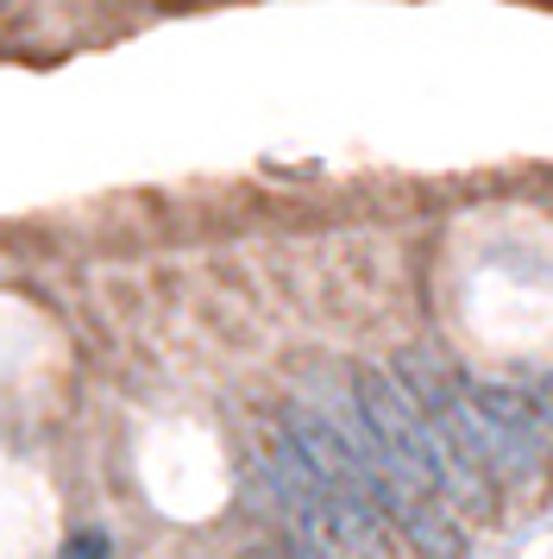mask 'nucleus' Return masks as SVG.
Returning a JSON list of instances; mask_svg holds the SVG:
<instances>
[{
    "mask_svg": "<svg viewBox=\"0 0 553 559\" xmlns=\"http://www.w3.org/2000/svg\"><path fill=\"white\" fill-rule=\"evenodd\" d=\"M459 408H466V440H472V459L484 465V478L503 484V490H522V484L541 478L548 428H541V415L522 390L459 371Z\"/></svg>",
    "mask_w": 553,
    "mask_h": 559,
    "instance_id": "f257e3e1",
    "label": "nucleus"
},
{
    "mask_svg": "<svg viewBox=\"0 0 553 559\" xmlns=\"http://www.w3.org/2000/svg\"><path fill=\"white\" fill-rule=\"evenodd\" d=\"M57 559H107V534H101V528H75Z\"/></svg>",
    "mask_w": 553,
    "mask_h": 559,
    "instance_id": "f03ea898",
    "label": "nucleus"
},
{
    "mask_svg": "<svg viewBox=\"0 0 553 559\" xmlns=\"http://www.w3.org/2000/svg\"><path fill=\"white\" fill-rule=\"evenodd\" d=\"M290 559H327V547H315V540H296V547H290Z\"/></svg>",
    "mask_w": 553,
    "mask_h": 559,
    "instance_id": "7ed1b4c3",
    "label": "nucleus"
}]
</instances>
